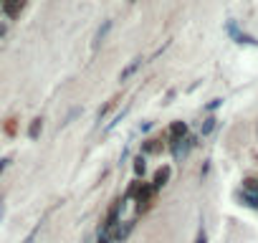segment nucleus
<instances>
[{
    "mask_svg": "<svg viewBox=\"0 0 258 243\" xmlns=\"http://www.w3.org/2000/svg\"><path fill=\"white\" fill-rule=\"evenodd\" d=\"M155 195H157V190L152 188V183H142L140 185V190H137V215L140 213H147L150 208H152V203H155Z\"/></svg>",
    "mask_w": 258,
    "mask_h": 243,
    "instance_id": "1",
    "label": "nucleus"
},
{
    "mask_svg": "<svg viewBox=\"0 0 258 243\" xmlns=\"http://www.w3.org/2000/svg\"><path fill=\"white\" fill-rule=\"evenodd\" d=\"M165 140H167V132H162V135H157V137H147V140L142 142V147H140V155H142V157L160 155V152L165 150Z\"/></svg>",
    "mask_w": 258,
    "mask_h": 243,
    "instance_id": "2",
    "label": "nucleus"
},
{
    "mask_svg": "<svg viewBox=\"0 0 258 243\" xmlns=\"http://www.w3.org/2000/svg\"><path fill=\"white\" fill-rule=\"evenodd\" d=\"M198 145V137H192V135H187L185 140H180V142H175V145H170V150H172V155H175V160H185L187 155H190V150Z\"/></svg>",
    "mask_w": 258,
    "mask_h": 243,
    "instance_id": "3",
    "label": "nucleus"
},
{
    "mask_svg": "<svg viewBox=\"0 0 258 243\" xmlns=\"http://www.w3.org/2000/svg\"><path fill=\"white\" fill-rule=\"evenodd\" d=\"M132 228H135V218H132V220H124V223L119 220V223H116V228L109 233V240H114V243H119V240H126V235L132 233Z\"/></svg>",
    "mask_w": 258,
    "mask_h": 243,
    "instance_id": "4",
    "label": "nucleus"
},
{
    "mask_svg": "<svg viewBox=\"0 0 258 243\" xmlns=\"http://www.w3.org/2000/svg\"><path fill=\"white\" fill-rule=\"evenodd\" d=\"M185 137H187V125H185V122H172L170 130H167L170 145H175V142H180V140H185Z\"/></svg>",
    "mask_w": 258,
    "mask_h": 243,
    "instance_id": "5",
    "label": "nucleus"
},
{
    "mask_svg": "<svg viewBox=\"0 0 258 243\" xmlns=\"http://www.w3.org/2000/svg\"><path fill=\"white\" fill-rule=\"evenodd\" d=\"M23 0H0V8H3V13L8 16V18H18L21 16V11H23Z\"/></svg>",
    "mask_w": 258,
    "mask_h": 243,
    "instance_id": "6",
    "label": "nucleus"
},
{
    "mask_svg": "<svg viewBox=\"0 0 258 243\" xmlns=\"http://www.w3.org/2000/svg\"><path fill=\"white\" fill-rule=\"evenodd\" d=\"M170 175H172V167H170V165H162V167L155 172V177H152V188H155V190L165 188L167 180H170Z\"/></svg>",
    "mask_w": 258,
    "mask_h": 243,
    "instance_id": "7",
    "label": "nucleus"
},
{
    "mask_svg": "<svg viewBox=\"0 0 258 243\" xmlns=\"http://www.w3.org/2000/svg\"><path fill=\"white\" fill-rule=\"evenodd\" d=\"M228 33H230V36H233V38H235L238 43H255V41H253L250 36H245V33H240L235 23H228Z\"/></svg>",
    "mask_w": 258,
    "mask_h": 243,
    "instance_id": "8",
    "label": "nucleus"
},
{
    "mask_svg": "<svg viewBox=\"0 0 258 243\" xmlns=\"http://www.w3.org/2000/svg\"><path fill=\"white\" fill-rule=\"evenodd\" d=\"M41 130H43V119H41V116H36V119L31 122V127H28V137H31V140H38Z\"/></svg>",
    "mask_w": 258,
    "mask_h": 243,
    "instance_id": "9",
    "label": "nucleus"
},
{
    "mask_svg": "<svg viewBox=\"0 0 258 243\" xmlns=\"http://www.w3.org/2000/svg\"><path fill=\"white\" fill-rule=\"evenodd\" d=\"M111 31V21H104V26L96 31V38H94V48L99 46V43H104V38H106V33Z\"/></svg>",
    "mask_w": 258,
    "mask_h": 243,
    "instance_id": "10",
    "label": "nucleus"
},
{
    "mask_svg": "<svg viewBox=\"0 0 258 243\" xmlns=\"http://www.w3.org/2000/svg\"><path fill=\"white\" fill-rule=\"evenodd\" d=\"M140 66H142V58H135L132 64H129V66H126V69L121 71V76H119V79H121V81H124V79H129V76H132V74H135V71H137Z\"/></svg>",
    "mask_w": 258,
    "mask_h": 243,
    "instance_id": "11",
    "label": "nucleus"
},
{
    "mask_svg": "<svg viewBox=\"0 0 258 243\" xmlns=\"http://www.w3.org/2000/svg\"><path fill=\"white\" fill-rule=\"evenodd\" d=\"M215 122H218L215 116H208V119L203 122V127H200V135H203V137H208V135L215 130Z\"/></svg>",
    "mask_w": 258,
    "mask_h": 243,
    "instance_id": "12",
    "label": "nucleus"
},
{
    "mask_svg": "<svg viewBox=\"0 0 258 243\" xmlns=\"http://www.w3.org/2000/svg\"><path fill=\"white\" fill-rule=\"evenodd\" d=\"M145 170H147V157L137 155V157H135V175L140 177V175H145Z\"/></svg>",
    "mask_w": 258,
    "mask_h": 243,
    "instance_id": "13",
    "label": "nucleus"
},
{
    "mask_svg": "<svg viewBox=\"0 0 258 243\" xmlns=\"http://www.w3.org/2000/svg\"><path fill=\"white\" fill-rule=\"evenodd\" d=\"M140 185H142V180H132V185H129V188H126V193H124V200H132V198L137 195Z\"/></svg>",
    "mask_w": 258,
    "mask_h": 243,
    "instance_id": "14",
    "label": "nucleus"
},
{
    "mask_svg": "<svg viewBox=\"0 0 258 243\" xmlns=\"http://www.w3.org/2000/svg\"><path fill=\"white\" fill-rule=\"evenodd\" d=\"M243 200H245V205L258 208V193H245V190H243Z\"/></svg>",
    "mask_w": 258,
    "mask_h": 243,
    "instance_id": "15",
    "label": "nucleus"
},
{
    "mask_svg": "<svg viewBox=\"0 0 258 243\" xmlns=\"http://www.w3.org/2000/svg\"><path fill=\"white\" fill-rule=\"evenodd\" d=\"M114 101H116V99H111V101H106V104H104V106L99 109V114H96V119H99V122H101V119H104V116L109 114V109L114 106Z\"/></svg>",
    "mask_w": 258,
    "mask_h": 243,
    "instance_id": "16",
    "label": "nucleus"
},
{
    "mask_svg": "<svg viewBox=\"0 0 258 243\" xmlns=\"http://www.w3.org/2000/svg\"><path fill=\"white\" fill-rule=\"evenodd\" d=\"M6 135H16V119H8V125H6Z\"/></svg>",
    "mask_w": 258,
    "mask_h": 243,
    "instance_id": "17",
    "label": "nucleus"
},
{
    "mask_svg": "<svg viewBox=\"0 0 258 243\" xmlns=\"http://www.w3.org/2000/svg\"><path fill=\"white\" fill-rule=\"evenodd\" d=\"M195 243H205V230H203V228H200V233H198V240H195Z\"/></svg>",
    "mask_w": 258,
    "mask_h": 243,
    "instance_id": "18",
    "label": "nucleus"
},
{
    "mask_svg": "<svg viewBox=\"0 0 258 243\" xmlns=\"http://www.w3.org/2000/svg\"><path fill=\"white\" fill-rule=\"evenodd\" d=\"M6 33H8V26H6V23H0V38H3Z\"/></svg>",
    "mask_w": 258,
    "mask_h": 243,
    "instance_id": "19",
    "label": "nucleus"
},
{
    "mask_svg": "<svg viewBox=\"0 0 258 243\" xmlns=\"http://www.w3.org/2000/svg\"><path fill=\"white\" fill-rule=\"evenodd\" d=\"M8 162H11V160H8V157H6V160H0V172H3V170H6V167H8Z\"/></svg>",
    "mask_w": 258,
    "mask_h": 243,
    "instance_id": "20",
    "label": "nucleus"
},
{
    "mask_svg": "<svg viewBox=\"0 0 258 243\" xmlns=\"http://www.w3.org/2000/svg\"><path fill=\"white\" fill-rule=\"evenodd\" d=\"M129 3H135V0H129Z\"/></svg>",
    "mask_w": 258,
    "mask_h": 243,
    "instance_id": "21",
    "label": "nucleus"
}]
</instances>
